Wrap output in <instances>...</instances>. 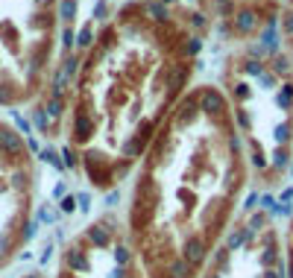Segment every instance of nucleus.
Wrapping results in <instances>:
<instances>
[{
	"mask_svg": "<svg viewBox=\"0 0 293 278\" xmlns=\"http://www.w3.org/2000/svg\"><path fill=\"white\" fill-rule=\"evenodd\" d=\"M0 147H3L9 155H21V150H24V141H21L12 129H0Z\"/></svg>",
	"mask_w": 293,
	"mask_h": 278,
	"instance_id": "nucleus-1",
	"label": "nucleus"
},
{
	"mask_svg": "<svg viewBox=\"0 0 293 278\" xmlns=\"http://www.w3.org/2000/svg\"><path fill=\"white\" fill-rule=\"evenodd\" d=\"M255 12H237V18H234V27H237V32H252V27H255Z\"/></svg>",
	"mask_w": 293,
	"mask_h": 278,
	"instance_id": "nucleus-2",
	"label": "nucleus"
},
{
	"mask_svg": "<svg viewBox=\"0 0 293 278\" xmlns=\"http://www.w3.org/2000/svg\"><path fill=\"white\" fill-rule=\"evenodd\" d=\"M73 12H76V0H65V3H62V18L70 21V18H73Z\"/></svg>",
	"mask_w": 293,
	"mask_h": 278,
	"instance_id": "nucleus-3",
	"label": "nucleus"
},
{
	"mask_svg": "<svg viewBox=\"0 0 293 278\" xmlns=\"http://www.w3.org/2000/svg\"><path fill=\"white\" fill-rule=\"evenodd\" d=\"M79 44H82V47H88V44H91V27H85V30H82V35H79Z\"/></svg>",
	"mask_w": 293,
	"mask_h": 278,
	"instance_id": "nucleus-4",
	"label": "nucleus"
},
{
	"mask_svg": "<svg viewBox=\"0 0 293 278\" xmlns=\"http://www.w3.org/2000/svg\"><path fill=\"white\" fill-rule=\"evenodd\" d=\"M62 208H65V211H73V196H67L65 202H62Z\"/></svg>",
	"mask_w": 293,
	"mask_h": 278,
	"instance_id": "nucleus-5",
	"label": "nucleus"
}]
</instances>
